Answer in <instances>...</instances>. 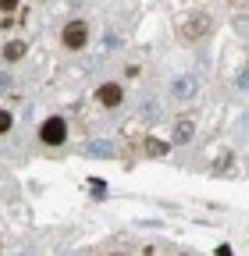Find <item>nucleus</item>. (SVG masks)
<instances>
[{"mask_svg":"<svg viewBox=\"0 0 249 256\" xmlns=\"http://www.w3.org/2000/svg\"><path fill=\"white\" fill-rule=\"evenodd\" d=\"M96 100H100L104 107H121V104H124V89H121L118 82H104V86L96 89Z\"/></svg>","mask_w":249,"mask_h":256,"instance_id":"5","label":"nucleus"},{"mask_svg":"<svg viewBox=\"0 0 249 256\" xmlns=\"http://www.w3.org/2000/svg\"><path fill=\"white\" fill-rule=\"evenodd\" d=\"M178 32H182L185 43H200V40H206L210 32H214V18L206 11H196V14H189V18L178 25Z\"/></svg>","mask_w":249,"mask_h":256,"instance_id":"1","label":"nucleus"},{"mask_svg":"<svg viewBox=\"0 0 249 256\" xmlns=\"http://www.w3.org/2000/svg\"><path fill=\"white\" fill-rule=\"evenodd\" d=\"M114 256H121V252H114Z\"/></svg>","mask_w":249,"mask_h":256,"instance_id":"17","label":"nucleus"},{"mask_svg":"<svg viewBox=\"0 0 249 256\" xmlns=\"http://www.w3.org/2000/svg\"><path fill=\"white\" fill-rule=\"evenodd\" d=\"M11 124H14V118H11L8 110H0V136H8V132H11Z\"/></svg>","mask_w":249,"mask_h":256,"instance_id":"12","label":"nucleus"},{"mask_svg":"<svg viewBox=\"0 0 249 256\" xmlns=\"http://www.w3.org/2000/svg\"><path fill=\"white\" fill-rule=\"evenodd\" d=\"M104 46H107V50H121L124 43H121V36H118V32H107V36H104Z\"/></svg>","mask_w":249,"mask_h":256,"instance_id":"11","label":"nucleus"},{"mask_svg":"<svg viewBox=\"0 0 249 256\" xmlns=\"http://www.w3.org/2000/svg\"><path fill=\"white\" fill-rule=\"evenodd\" d=\"M139 72H142L139 64H128V68H124V78H139Z\"/></svg>","mask_w":249,"mask_h":256,"instance_id":"13","label":"nucleus"},{"mask_svg":"<svg viewBox=\"0 0 249 256\" xmlns=\"http://www.w3.org/2000/svg\"><path fill=\"white\" fill-rule=\"evenodd\" d=\"M8 82H11V75H8V72H0V89H8Z\"/></svg>","mask_w":249,"mask_h":256,"instance_id":"15","label":"nucleus"},{"mask_svg":"<svg viewBox=\"0 0 249 256\" xmlns=\"http://www.w3.org/2000/svg\"><path fill=\"white\" fill-rule=\"evenodd\" d=\"M168 92H171V100H178V104H189V100H196V92H200V75H196V72L174 75V78L168 82Z\"/></svg>","mask_w":249,"mask_h":256,"instance_id":"2","label":"nucleus"},{"mask_svg":"<svg viewBox=\"0 0 249 256\" xmlns=\"http://www.w3.org/2000/svg\"><path fill=\"white\" fill-rule=\"evenodd\" d=\"M4 57H8L11 64H14V60H22V57H25V43H22V40L8 43V46H4Z\"/></svg>","mask_w":249,"mask_h":256,"instance_id":"9","label":"nucleus"},{"mask_svg":"<svg viewBox=\"0 0 249 256\" xmlns=\"http://www.w3.org/2000/svg\"><path fill=\"white\" fill-rule=\"evenodd\" d=\"M146 153L160 160V156H168V142H164V139H157V136H150V139H146Z\"/></svg>","mask_w":249,"mask_h":256,"instance_id":"8","label":"nucleus"},{"mask_svg":"<svg viewBox=\"0 0 249 256\" xmlns=\"http://www.w3.org/2000/svg\"><path fill=\"white\" fill-rule=\"evenodd\" d=\"M60 43H64L68 50H86V43H89V28H86V22H68L64 32H60Z\"/></svg>","mask_w":249,"mask_h":256,"instance_id":"4","label":"nucleus"},{"mask_svg":"<svg viewBox=\"0 0 249 256\" xmlns=\"http://www.w3.org/2000/svg\"><path fill=\"white\" fill-rule=\"evenodd\" d=\"M18 8V0H0V11H14Z\"/></svg>","mask_w":249,"mask_h":256,"instance_id":"14","label":"nucleus"},{"mask_svg":"<svg viewBox=\"0 0 249 256\" xmlns=\"http://www.w3.org/2000/svg\"><path fill=\"white\" fill-rule=\"evenodd\" d=\"M86 156H100V160H110V156H114V142H107V139H92V142L86 146Z\"/></svg>","mask_w":249,"mask_h":256,"instance_id":"7","label":"nucleus"},{"mask_svg":"<svg viewBox=\"0 0 249 256\" xmlns=\"http://www.w3.org/2000/svg\"><path fill=\"white\" fill-rule=\"evenodd\" d=\"M139 114H142V118H157V114H160V104H157V100H146V104L139 107Z\"/></svg>","mask_w":249,"mask_h":256,"instance_id":"10","label":"nucleus"},{"mask_svg":"<svg viewBox=\"0 0 249 256\" xmlns=\"http://www.w3.org/2000/svg\"><path fill=\"white\" fill-rule=\"evenodd\" d=\"M217 256H232V249H228V246H221V249H217Z\"/></svg>","mask_w":249,"mask_h":256,"instance_id":"16","label":"nucleus"},{"mask_svg":"<svg viewBox=\"0 0 249 256\" xmlns=\"http://www.w3.org/2000/svg\"><path fill=\"white\" fill-rule=\"evenodd\" d=\"M40 139H43L46 146H60V142L68 139V121H64V118H46L43 128H40Z\"/></svg>","mask_w":249,"mask_h":256,"instance_id":"3","label":"nucleus"},{"mask_svg":"<svg viewBox=\"0 0 249 256\" xmlns=\"http://www.w3.org/2000/svg\"><path fill=\"white\" fill-rule=\"evenodd\" d=\"M196 139V121H189V118H178L174 121V142H192Z\"/></svg>","mask_w":249,"mask_h":256,"instance_id":"6","label":"nucleus"}]
</instances>
